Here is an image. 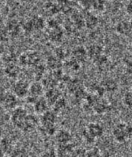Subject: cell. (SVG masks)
<instances>
[{
	"instance_id": "obj_1",
	"label": "cell",
	"mask_w": 132,
	"mask_h": 157,
	"mask_svg": "<svg viewBox=\"0 0 132 157\" xmlns=\"http://www.w3.org/2000/svg\"><path fill=\"white\" fill-rule=\"evenodd\" d=\"M56 121V116L52 112H45L42 117V129L47 135H52L56 132L54 124Z\"/></svg>"
},
{
	"instance_id": "obj_2",
	"label": "cell",
	"mask_w": 132,
	"mask_h": 157,
	"mask_svg": "<svg viewBox=\"0 0 132 157\" xmlns=\"http://www.w3.org/2000/svg\"><path fill=\"white\" fill-rule=\"evenodd\" d=\"M27 116L28 115L25 109L21 108H16L13 112L11 117L12 122L16 128L23 130L25 121Z\"/></svg>"
},
{
	"instance_id": "obj_3",
	"label": "cell",
	"mask_w": 132,
	"mask_h": 157,
	"mask_svg": "<svg viewBox=\"0 0 132 157\" xmlns=\"http://www.w3.org/2000/svg\"><path fill=\"white\" fill-rule=\"evenodd\" d=\"M113 135L115 140L119 142L123 143L128 139L127 133V126L123 124H119L114 129Z\"/></svg>"
},
{
	"instance_id": "obj_4",
	"label": "cell",
	"mask_w": 132,
	"mask_h": 157,
	"mask_svg": "<svg viewBox=\"0 0 132 157\" xmlns=\"http://www.w3.org/2000/svg\"><path fill=\"white\" fill-rule=\"evenodd\" d=\"M86 132L94 140L96 138L101 137L104 133L103 127L97 123H91L88 124Z\"/></svg>"
},
{
	"instance_id": "obj_5",
	"label": "cell",
	"mask_w": 132,
	"mask_h": 157,
	"mask_svg": "<svg viewBox=\"0 0 132 157\" xmlns=\"http://www.w3.org/2000/svg\"><path fill=\"white\" fill-rule=\"evenodd\" d=\"M29 88L28 84L24 82H18L14 86V92L19 97H25L29 92Z\"/></svg>"
},
{
	"instance_id": "obj_6",
	"label": "cell",
	"mask_w": 132,
	"mask_h": 157,
	"mask_svg": "<svg viewBox=\"0 0 132 157\" xmlns=\"http://www.w3.org/2000/svg\"><path fill=\"white\" fill-rule=\"evenodd\" d=\"M56 139L60 145L67 144L72 140V135L68 131L61 130L57 133Z\"/></svg>"
},
{
	"instance_id": "obj_7",
	"label": "cell",
	"mask_w": 132,
	"mask_h": 157,
	"mask_svg": "<svg viewBox=\"0 0 132 157\" xmlns=\"http://www.w3.org/2000/svg\"><path fill=\"white\" fill-rule=\"evenodd\" d=\"M26 28L28 30L41 29L43 27V21L41 18L36 17L33 19L30 22L26 23Z\"/></svg>"
},
{
	"instance_id": "obj_8",
	"label": "cell",
	"mask_w": 132,
	"mask_h": 157,
	"mask_svg": "<svg viewBox=\"0 0 132 157\" xmlns=\"http://www.w3.org/2000/svg\"><path fill=\"white\" fill-rule=\"evenodd\" d=\"M17 104V99L14 95L11 94H6L4 102L3 103V105L7 108H14Z\"/></svg>"
},
{
	"instance_id": "obj_9",
	"label": "cell",
	"mask_w": 132,
	"mask_h": 157,
	"mask_svg": "<svg viewBox=\"0 0 132 157\" xmlns=\"http://www.w3.org/2000/svg\"><path fill=\"white\" fill-rule=\"evenodd\" d=\"M37 125V120L36 118L33 115H29L27 116L25 121V124L23 131H30L33 129H34Z\"/></svg>"
},
{
	"instance_id": "obj_10",
	"label": "cell",
	"mask_w": 132,
	"mask_h": 157,
	"mask_svg": "<svg viewBox=\"0 0 132 157\" xmlns=\"http://www.w3.org/2000/svg\"><path fill=\"white\" fill-rule=\"evenodd\" d=\"M48 108V102L45 99H41L36 101L35 104V110L38 113H45L47 112Z\"/></svg>"
},
{
	"instance_id": "obj_11",
	"label": "cell",
	"mask_w": 132,
	"mask_h": 157,
	"mask_svg": "<svg viewBox=\"0 0 132 157\" xmlns=\"http://www.w3.org/2000/svg\"><path fill=\"white\" fill-rule=\"evenodd\" d=\"M29 91L31 97L36 98L42 94L43 88L41 84L38 83H34L31 85V86L29 88Z\"/></svg>"
},
{
	"instance_id": "obj_12",
	"label": "cell",
	"mask_w": 132,
	"mask_h": 157,
	"mask_svg": "<svg viewBox=\"0 0 132 157\" xmlns=\"http://www.w3.org/2000/svg\"><path fill=\"white\" fill-rule=\"evenodd\" d=\"M77 157H102V155L98 149L94 148L90 151H81Z\"/></svg>"
},
{
	"instance_id": "obj_13",
	"label": "cell",
	"mask_w": 132,
	"mask_h": 157,
	"mask_svg": "<svg viewBox=\"0 0 132 157\" xmlns=\"http://www.w3.org/2000/svg\"><path fill=\"white\" fill-rule=\"evenodd\" d=\"M59 96V94L56 90L52 89L50 90L47 94V102L55 104L56 102L58 100V98Z\"/></svg>"
},
{
	"instance_id": "obj_14",
	"label": "cell",
	"mask_w": 132,
	"mask_h": 157,
	"mask_svg": "<svg viewBox=\"0 0 132 157\" xmlns=\"http://www.w3.org/2000/svg\"><path fill=\"white\" fill-rule=\"evenodd\" d=\"M131 30V25L127 22H121L117 25V31L122 34H126L129 33Z\"/></svg>"
},
{
	"instance_id": "obj_15",
	"label": "cell",
	"mask_w": 132,
	"mask_h": 157,
	"mask_svg": "<svg viewBox=\"0 0 132 157\" xmlns=\"http://www.w3.org/2000/svg\"><path fill=\"white\" fill-rule=\"evenodd\" d=\"M18 68L14 64H10L6 67L5 69V72L9 76L11 77H16L18 74Z\"/></svg>"
},
{
	"instance_id": "obj_16",
	"label": "cell",
	"mask_w": 132,
	"mask_h": 157,
	"mask_svg": "<svg viewBox=\"0 0 132 157\" xmlns=\"http://www.w3.org/2000/svg\"><path fill=\"white\" fill-rule=\"evenodd\" d=\"M8 30L9 32V34L12 35H16L19 30L18 23L15 21H12L10 22L8 26Z\"/></svg>"
},
{
	"instance_id": "obj_17",
	"label": "cell",
	"mask_w": 132,
	"mask_h": 157,
	"mask_svg": "<svg viewBox=\"0 0 132 157\" xmlns=\"http://www.w3.org/2000/svg\"><path fill=\"white\" fill-rule=\"evenodd\" d=\"M0 145H1L5 153L12 152L11 144H10V140L8 139L5 138V139H2L1 141V143H0Z\"/></svg>"
},
{
	"instance_id": "obj_18",
	"label": "cell",
	"mask_w": 132,
	"mask_h": 157,
	"mask_svg": "<svg viewBox=\"0 0 132 157\" xmlns=\"http://www.w3.org/2000/svg\"><path fill=\"white\" fill-rule=\"evenodd\" d=\"M87 25L90 28H94L97 23V19L93 15H88L86 18Z\"/></svg>"
},
{
	"instance_id": "obj_19",
	"label": "cell",
	"mask_w": 132,
	"mask_h": 157,
	"mask_svg": "<svg viewBox=\"0 0 132 157\" xmlns=\"http://www.w3.org/2000/svg\"><path fill=\"white\" fill-rule=\"evenodd\" d=\"M9 32L7 28L0 26V41H6L9 38Z\"/></svg>"
},
{
	"instance_id": "obj_20",
	"label": "cell",
	"mask_w": 132,
	"mask_h": 157,
	"mask_svg": "<svg viewBox=\"0 0 132 157\" xmlns=\"http://www.w3.org/2000/svg\"><path fill=\"white\" fill-rule=\"evenodd\" d=\"M26 151L22 149H16L10 153V157H26Z\"/></svg>"
},
{
	"instance_id": "obj_21",
	"label": "cell",
	"mask_w": 132,
	"mask_h": 157,
	"mask_svg": "<svg viewBox=\"0 0 132 157\" xmlns=\"http://www.w3.org/2000/svg\"><path fill=\"white\" fill-rule=\"evenodd\" d=\"M90 54L91 56H93L94 57H98L101 52V48L98 46H93L90 49Z\"/></svg>"
},
{
	"instance_id": "obj_22",
	"label": "cell",
	"mask_w": 132,
	"mask_h": 157,
	"mask_svg": "<svg viewBox=\"0 0 132 157\" xmlns=\"http://www.w3.org/2000/svg\"><path fill=\"white\" fill-rule=\"evenodd\" d=\"M74 55L78 59H82L84 57L86 52L83 48H78L76 50V51L74 52Z\"/></svg>"
},
{
	"instance_id": "obj_23",
	"label": "cell",
	"mask_w": 132,
	"mask_h": 157,
	"mask_svg": "<svg viewBox=\"0 0 132 157\" xmlns=\"http://www.w3.org/2000/svg\"><path fill=\"white\" fill-rule=\"evenodd\" d=\"M124 102L130 107H132V92H128L124 97Z\"/></svg>"
},
{
	"instance_id": "obj_24",
	"label": "cell",
	"mask_w": 132,
	"mask_h": 157,
	"mask_svg": "<svg viewBox=\"0 0 132 157\" xmlns=\"http://www.w3.org/2000/svg\"><path fill=\"white\" fill-rule=\"evenodd\" d=\"M105 87L107 88V90H109V91L114 90L115 89V87H116L115 82L112 80H109L107 82H106Z\"/></svg>"
},
{
	"instance_id": "obj_25",
	"label": "cell",
	"mask_w": 132,
	"mask_h": 157,
	"mask_svg": "<svg viewBox=\"0 0 132 157\" xmlns=\"http://www.w3.org/2000/svg\"><path fill=\"white\" fill-rule=\"evenodd\" d=\"M61 32L56 29L54 32H52V34H51V37L54 41H58L59 39H61Z\"/></svg>"
},
{
	"instance_id": "obj_26",
	"label": "cell",
	"mask_w": 132,
	"mask_h": 157,
	"mask_svg": "<svg viewBox=\"0 0 132 157\" xmlns=\"http://www.w3.org/2000/svg\"><path fill=\"white\" fill-rule=\"evenodd\" d=\"M106 109V106L104 104H102V103H99V104H97L95 106V110L96 111V112L97 113H101L103 112H104V109Z\"/></svg>"
},
{
	"instance_id": "obj_27",
	"label": "cell",
	"mask_w": 132,
	"mask_h": 157,
	"mask_svg": "<svg viewBox=\"0 0 132 157\" xmlns=\"http://www.w3.org/2000/svg\"><path fill=\"white\" fill-rule=\"evenodd\" d=\"M56 109H60L65 106V101L64 99H58L54 104Z\"/></svg>"
},
{
	"instance_id": "obj_28",
	"label": "cell",
	"mask_w": 132,
	"mask_h": 157,
	"mask_svg": "<svg viewBox=\"0 0 132 157\" xmlns=\"http://www.w3.org/2000/svg\"><path fill=\"white\" fill-rule=\"evenodd\" d=\"M41 157H57V154L54 151H49L44 153Z\"/></svg>"
},
{
	"instance_id": "obj_29",
	"label": "cell",
	"mask_w": 132,
	"mask_h": 157,
	"mask_svg": "<svg viewBox=\"0 0 132 157\" xmlns=\"http://www.w3.org/2000/svg\"><path fill=\"white\" fill-rule=\"evenodd\" d=\"M93 6L94 7L95 9L99 10H101L103 9L104 5H103V2H95L93 4Z\"/></svg>"
},
{
	"instance_id": "obj_30",
	"label": "cell",
	"mask_w": 132,
	"mask_h": 157,
	"mask_svg": "<svg viewBox=\"0 0 132 157\" xmlns=\"http://www.w3.org/2000/svg\"><path fill=\"white\" fill-rule=\"evenodd\" d=\"M49 66L51 67L52 68H56V67H57L59 63L57 61L56 59L52 58L49 61Z\"/></svg>"
},
{
	"instance_id": "obj_31",
	"label": "cell",
	"mask_w": 132,
	"mask_h": 157,
	"mask_svg": "<svg viewBox=\"0 0 132 157\" xmlns=\"http://www.w3.org/2000/svg\"><path fill=\"white\" fill-rule=\"evenodd\" d=\"M6 94H5L3 91H0V104H3L5 100V98Z\"/></svg>"
},
{
	"instance_id": "obj_32",
	"label": "cell",
	"mask_w": 132,
	"mask_h": 157,
	"mask_svg": "<svg viewBox=\"0 0 132 157\" xmlns=\"http://www.w3.org/2000/svg\"><path fill=\"white\" fill-rule=\"evenodd\" d=\"M127 11L130 14H132V2H131L127 6Z\"/></svg>"
},
{
	"instance_id": "obj_33",
	"label": "cell",
	"mask_w": 132,
	"mask_h": 157,
	"mask_svg": "<svg viewBox=\"0 0 132 157\" xmlns=\"http://www.w3.org/2000/svg\"><path fill=\"white\" fill-rule=\"evenodd\" d=\"M4 154H5V153L3 151V150L1 145H0V157H3Z\"/></svg>"
},
{
	"instance_id": "obj_34",
	"label": "cell",
	"mask_w": 132,
	"mask_h": 157,
	"mask_svg": "<svg viewBox=\"0 0 132 157\" xmlns=\"http://www.w3.org/2000/svg\"><path fill=\"white\" fill-rule=\"evenodd\" d=\"M2 22V17H1V16H0V23H1Z\"/></svg>"
},
{
	"instance_id": "obj_35",
	"label": "cell",
	"mask_w": 132,
	"mask_h": 157,
	"mask_svg": "<svg viewBox=\"0 0 132 157\" xmlns=\"http://www.w3.org/2000/svg\"><path fill=\"white\" fill-rule=\"evenodd\" d=\"M1 54H2V50L0 49V56H1Z\"/></svg>"
}]
</instances>
